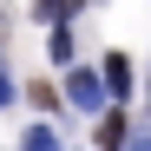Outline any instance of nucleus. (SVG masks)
<instances>
[{
	"label": "nucleus",
	"mask_w": 151,
	"mask_h": 151,
	"mask_svg": "<svg viewBox=\"0 0 151 151\" xmlns=\"http://www.w3.org/2000/svg\"><path fill=\"white\" fill-rule=\"evenodd\" d=\"M66 99H72L79 112H99V99H105V86H99V72H72V79H66Z\"/></svg>",
	"instance_id": "f257e3e1"
},
{
	"label": "nucleus",
	"mask_w": 151,
	"mask_h": 151,
	"mask_svg": "<svg viewBox=\"0 0 151 151\" xmlns=\"http://www.w3.org/2000/svg\"><path fill=\"white\" fill-rule=\"evenodd\" d=\"M125 138H132V125H125V112H105V118H99V151H118Z\"/></svg>",
	"instance_id": "f03ea898"
},
{
	"label": "nucleus",
	"mask_w": 151,
	"mask_h": 151,
	"mask_svg": "<svg viewBox=\"0 0 151 151\" xmlns=\"http://www.w3.org/2000/svg\"><path fill=\"white\" fill-rule=\"evenodd\" d=\"M99 86H105V92H118V99L132 92V66H125V53H112V59H105V79H99Z\"/></svg>",
	"instance_id": "7ed1b4c3"
},
{
	"label": "nucleus",
	"mask_w": 151,
	"mask_h": 151,
	"mask_svg": "<svg viewBox=\"0 0 151 151\" xmlns=\"http://www.w3.org/2000/svg\"><path fill=\"white\" fill-rule=\"evenodd\" d=\"M27 151H59V138L46 132V125H33V132H27Z\"/></svg>",
	"instance_id": "20e7f679"
},
{
	"label": "nucleus",
	"mask_w": 151,
	"mask_h": 151,
	"mask_svg": "<svg viewBox=\"0 0 151 151\" xmlns=\"http://www.w3.org/2000/svg\"><path fill=\"white\" fill-rule=\"evenodd\" d=\"M33 13H40V20H59V13H66V0H33Z\"/></svg>",
	"instance_id": "39448f33"
},
{
	"label": "nucleus",
	"mask_w": 151,
	"mask_h": 151,
	"mask_svg": "<svg viewBox=\"0 0 151 151\" xmlns=\"http://www.w3.org/2000/svg\"><path fill=\"white\" fill-rule=\"evenodd\" d=\"M0 105H13V79H7V66H0Z\"/></svg>",
	"instance_id": "423d86ee"
},
{
	"label": "nucleus",
	"mask_w": 151,
	"mask_h": 151,
	"mask_svg": "<svg viewBox=\"0 0 151 151\" xmlns=\"http://www.w3.org/2000/svg\"><path fill=\"white\" fill-rule=\"evenodd\" d=\"M132 151H151V132H138V138H132Z\"/></svg>",
	"instance_id": "0eeeda50"
}]
</instances>
